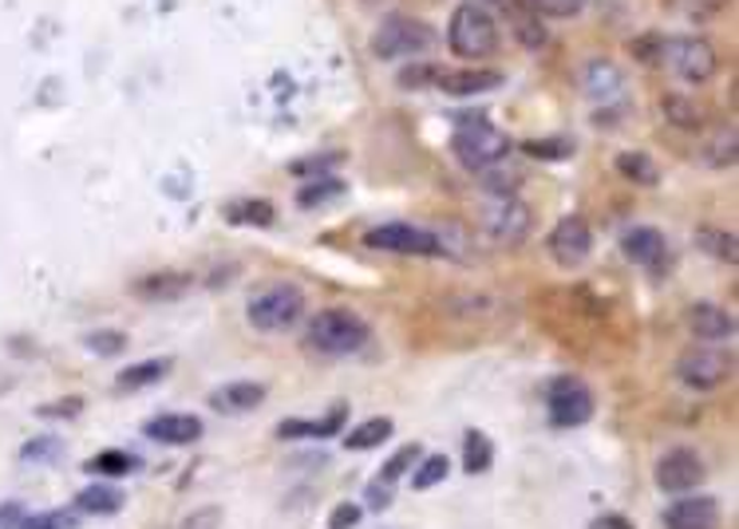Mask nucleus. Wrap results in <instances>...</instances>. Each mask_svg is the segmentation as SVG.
<instances>
[{
	"label": "nucleus",
	"mask_w": 739,
	"mask_h": 529,
	"mask_svg": "<svg viewBox=\"0 0 739 529\" xmlns=\"http://www.w3.org/2000/svg\"><path fill=\"white\" fill-rule=\"evenodd\" d=\"M246 316L257 333H285L305 316V293L296 284H269L249 301Z\"/></svg>",
	"instance_id": "obj_4"
},
{
	"label": "nucleus",
	"mask_w": 739,
	"mask_h": 529,
	"mask_svg": "<svg viewBox=\"0 0 739 529\" xmlns=\"http://www.w3.org/2000/svg\"><path fill=\"white\" fill-rule=\"evenodd\" d=\"M340 423H345V407H340V412H333L328 419H321V423L289 419V423H281V427H277V435H281V439H309V435H316V439H328V435L340 431Z\"/></svg>",
	"instance_id": "obj_26"
},
{
	"label": "nucleus",
	"mask_w": 739,
	"mask_h": 529,
	"mask_svg": "<svg viewBox=\"0 0 739 529\" xmlns=\"http://www.w3.org/2000/svg\"><path fill=\"white\" fill-rule=\"evenodd\" d=\"M447 48L459 59H491L499 52V24L483 4H459L447 24Z\"/></svg>",
	"instance_id": "obj_2"
},
{
	"label": "nucleus",
	"mask_w": 739,
	"mask_h": 529,
	"mask_svg": "<svg viewBox=\"0 0 739 529\" xmlns=\"http://www.w3.org/2000/svg\"><path fill=\"white\" fill-rule=\"evenodd\" d=\"M392 431H395L392 419H368V423H360L356 431L345 435V447L348 451H372V447L392 439Z\"/></svg>",
	"instance_id": "obj_28"
},
{
	"label": "nucleus",
	"mask_w": 739,
	"mask_h": 529,
	"mask_svg": "<svg viewBox=\"0 0 739 529\" xmlns=\"http://www.w3.org/2000/svg\"><path fill=\"white\" fill-rule=\"evenodd\" d=\"M348 194V187L340 182V178H316L313 187H305L301 194H296V202L305 210H313V206H325V202H336V198H345Z\"/></svg>",
	"instance_id": "obj_32"
},
{
	"label": "nucleus",
	"mask_w": 739,
	"mask_h": 529,
	"mask_svg": "<svg viewBox=\"0 0 739 529\" xmlns=\"http://www.w3.org/2000/svg\"><path fill=\"white\" fill-rule=\"evenodd\" d=\"M720 521V502L708 494H692L664 510V529H716Z\"/></svg>",
	"instance_id": "obj_16"
},
{
	"label": "nucleus",
	"mask_w": 739,
	"mask_h": 529,
	"mask_svg": "<svg viewBox=\"0 0 739 529\" xmlns=\"http://www.w3.org/2000/svg\"><path fill=\"white\" fill-rule=\"evenodd\" d=\"M439 71L444 68H432V64H415V68L400 71V88H427V83H439Z\"/></svg>",
	"instance_id": "obj_41"
},
{
	"label": "nucleus",
	"mask_w": 739,
	"mask_h": 529,
	"mask_svg": "<svg viewBox=\"0 0 739 529\" xmlns=\"http://www.w3.org/2000/svg\"><path fill=\"white\" fill-rule=\"evenodd\" d=\"M617 175L632 187H657L661 182V167H657V158L645 155V150H622L617 155Z\"/></svg>",
	"instance_id": "obj_23"
},
{
	"label": "nucleus",
	"mask_w": 739,
	"mask_h": 529,
	"mask_svg": "<svg viewBox=\"0 0 739 529\" xmlns=\"http://www.w3.org/2000/svg\"><path fill=\"white\" fill-rule=\"evenodd\" d=\"M365 241L372 249H384V254L439 257V237H435V229L412 226V222H388V226H376V229H368Z\"/></svg>",
	"instance_id": "obj_9"
},
{
	"label": "nucleus",
	"mask_w": 739,
	"mask_h": 529,
	"mask_svg": "<svg viewBox=\"0 0 739 529\" xmlns=\"http://www.w3.org/2000/svg\"><path fill=\"white\" fill-rule=\"evenodd\" d=\"M736 363L731 356L716 352V348H696V352H684L681 363H676V380L688 387V392H716L731 380Z\"/></svg>",
	"instance_id": "obj_10"
},
{
	"label": "nucleus",
	"mask_w": 739,
	"mask_h": 529,
	"mask_svg": "<svg viewBox=\"0 0 739 529\" xmlns=\"http://www.w3.org/2000/svg\"><path fill=\"white\" fill-rule=\"evenodd\" d=\"M661 64L681 79V83H708L720 68L716 48L701 36H669L661 44Z\"/></svg>",
	"instance_id": "obj_5"
},
{
	"label": "nucleus",
	"mask_w": 739,
	"mask_h": 529,
	"mask_svg": "<svg viewBox=\"0 0 739 529\" xmlns=\"http://www.w3.org/2000/svg\"><path fill=\"white\" fill-rule=\"evenodd\" d=\"M88 348H96V352H119V348H123V336L119 333H96V336H88Z\"/></svg>",
	"instance_id": "obj_46"
},
{
	"label": "nucleus",
	"mask_w": 739,
	"mask_h": 529,
	"mask_svg": "<svg viewBox=\"0 0 739 529\" xmlns=\"http://www.w3.org/2000/svg\"><path fill=\"white\" fill-rule=\"evenodd\" d=\"M187 289H190L187 273H150L135 281V293L143 301H178V296H187Z\"/></svg>",
	"instance_id": "obj_22"
},
{
	"label": "nucleus",
	"mask_w": 739,
	"mask_h": 529,
	"mask_svg": "<svg viewBox=\"0 0 739 529\" xmlns=\"http://www.w3.org/2000/svg\"><path fill=\"white\" fill-rule=\"evenodd\" d=\"M550 257L558 264H566V269H578V264H585L590 261V254H593V229H590V222H585L582 214H570V217H562L558 226L550 229Z\"/></svg>",
	"instance_id": "obj_13"
},
{
	"label": "nucleus",
	"mask_w": 739,
	"mask_h": 529,
	"mask_svg": "<svg viewBox=\"0 0 739 529\" xmlns=\"http://www.w3.org/2000/svg\"><path fill=\"white\" fill-rule=\"evenodd\" d=\"M64 451L59 447V439L56 435H44V439H32V442H24V462H48V459H56V454Z\"/></svg>",
	"instance_id": "obj_40"
},
{
	"label": "nucleus",
	"mask_w": 739,
	"mask_h": 529,
	"mask_svg": "<svg viewBox=\"0 0 739 529\" xmlns=\"http://www.w3.org/2000/svg\"><path fill=\"white\" fill-rule=\"evenodd\" d=\"M731 0H672V9L681 12V16L688 20H712V16H720L724 9H728Z\"/></svg>",
	"instance_id": "obj_38"
},
{
	"label": "nucleus",
	"mask_w": 739,
	"mask_h": 529,
	"mask_svg": "<svg viewBox=\"0 0 739 529\" xmlns=\"http://www.w3.org/2000/svg\"><path fill=\"white\" fill-rule=\"evenodd\" d=\"M91 474H127V471H138V459H131V454L123 451H103L99 459L88 462Z\"/></svg>",
	"instance_id": "obj_37"
},
{
	"label": "nucleus",
	"mask_w": 739,
	"mask_h": 529,
	"mask_svg": "<svg viewBox=\"0 0 739 529\" xmlns=\"http://www.w3.org/2000/svg\"><path fill=\"white\" fill-rule=\"evenodd\" d=\"M518 182H523V175L514 167H503V162H494L491 170H483V187L491 190V194H514Z\"/></svg>",
	"instance_id": "obj_36"
},
{
	"label": "nucleus",
	"mask_w": 739,
	"mask_h": 529,
	"mask_svg": "<svg viewBox=\"0 0 739 529\" xmlns=\"http://www.w3.org/2000/svg\"><path fill=\"white\" fill-rule=\"evenodd\" d=\"M79 407H83V403H79V399L48 403V407H40V415H44V419H71V415H79Z\"/></svg>",
	"instance_id": "obj_45"
},
{
	"label": "nucleus",
	"mask_w": 739,
	"mask_h": 529,
	"mask_svg": "<svg viewBox=\"0 0 739 529\" xmlns=\"http://www.w3.org/2000/svg\"><path fill=\"white\" fill-rule=\"evenodd\" d=\"M388 502H392V486L376 479V482H372V491H368V506H376V510H384Z\"/></svg>",
	"instance_id": "obj_47"
},
{
	"label": "nucleus",
	"mask_w": 739,
	"mask_h": 529,
	"mask_svg": "<svg viewBox=\"0 0 739 529\" xmlns=\"http://www.w3.org/2000/svg\"><path fill=\"white\" fill-rule=\"evenodd\" d=\"M167 372H170V360H143V363L123 368V372L115 375V383L123 392H138V387H147V383H158Z\"/></svg>",
	"instance_id": "obj_27"
},
{
	"label": "nucleus",
	"mask_w": 739,
	"mask_h": 529,
	"mask_svg": "<svg viewBox=\"0 0 739 529\" xmlns=\"http://www.w3.org/2000/svg\"><path fill=\"white\" fill-rule=\"evenodd\" d=\"M76 510L96 514V518L119 514L123 510V491H115V486H83V491L76 494Z\"/></svg>",
	"instance_id": "obj_25"
},
{
	"label": "nucleus",
	"mask_w": 739,
	"mask_h": 529,
	"mask_svg": "<svg viewBox=\"0 0 739 529\" xmlns=\"http://www.w3.org/2000/svg\"><path fill=\"white\" fill-rule=\"evenodd\" d=\"M147 439L167 442V447H187V442L202 439V419H198V415H182V412L155 415V419L147 423Z\"/></svg>",
	"instance_id": "obj_17"
},
{
	"label": "nucleus",
	"mask_w": 739,
	"mask_h": 529,
	"mask_svg": "<svg viewBox=\"0 0 739 529\" xmlns=\"http://www.w3.org/2000/svg\"><path fill=\"white\" fill-rule=\"evenodd\" d=\"M593 529H629V526H625V521H622V514H605V518L597 521V526H593Z\"/></svg>",
	"instance_id": "obj_48"
},
{
	"label": "nucleus",
	"mask_w": 739,
	"mask_h": 529,
	"mask_svg": "<svg viewBox=\"0 0 739 529\" xmlns=\"http://www.w3.org/2000/svg\"><path fill=\"white\" fill-rule=\"evenodd\" d=\"M546 415L553 427H585L593 419V395L578 375H558L546 387Z\"/></svg>",
	"instance_id": "obj_8"
},
{
	"label": "nucleus",
	"mask_w": 739,
	"mask_h": 529,
	"mask_svg": "<svg viewBox=\"0 0 739 529\" xmlns=\"http://www.w3.org/2000/svg\"><path fill=\"white\" fill-rule=\"evenodd\" d=\"M503 83L499 71H439V83L447 95H483V91H494Z\"/></svg>",
	"instance_id": "obj_19"
},
{
	"label": "nucleus",
	"mask_w": 739,
	"mask_h": 529,
	"mask_svg": "<svg viewBox=\"0 0 739 529\" xmlns=\"http://www.w3.org/2000/svg\"><path fill=\"white\" fill-rule=\"evenodd\" d=\"M340 155H321V158H296L289 175H325V167H336Z\"/></svg>",
	"instance_id": "obj_43"
},
{
	"label": "nucleus",
	"mask_w": 739,
	"mask_h": 529,
	"mask_svg": "<svg viewBox=\"0 0 739 529\" xmlns=\"http://www.w3.org/2000/svg\"><path fill=\"white\" fill-rule=\"evenodd\" d=\"M229 222H246V226H273V206L266 198H246V202H234L226 210Z\"/></svg>",
	"instance_id": "obj_31"
},
{
	"label": "nucleus",
	"mask_w": 739,
	"mask_h": 529,
	"mask_svg": "<svg viewBox=\"0 0 739 529\" xmlns=\"http://www.w3.org/2000/svg\"><path fill=\"white\" fill-rule=\"evenodd\" d=\"M526 155L534 158H566L573 155V143L562 135H553V138H538V143H526Z\"/></svg>",
	"instance_id": "obj_39"
},
{
	"label": "nucleus",
	"mask_w": 739,
	"mask_h": 529,
	"mask_svg": "<svg viewBox=\"0 0 739 529\" xmlns=\"http://www.w3.org/2000/svg\"><path fill=\"white\" fill-rule=\"evenodd\" d=\"M582 91L597 103L602 111H625L629 108V83H625L622 68L609 59H590L582 68Z\"/></svg>",
	"instance_id": "obj_12"
},
{
	"label": "nucleus",
	"mask_w": 739,
	"mask_h": 529,
	"mask_svg": "<svg viewBox=\"0 0 739 529\" xmlns=\"http://www.w3.org/2000/svg\"><path fill=\"white\" fill-rule=\"evenodd\" d=\"M451 155L459 158L471 175L474 170L483 175L494 162H506V155H511V135H506L503 127L486 123V119H467L451 135Z\"/></svg>",
	"instance_id": "obj_1"
},
{
	"label": "nucleus",
	"mask_w": 739,
	"mask_h": 529,
	"mask_svg": "<svg viewBox=\"0 0 739 529\" xmlns=\"http://www.w3.org/2000/svg\"><path fill=\"white\" fill-rule=\"evenodd\" d=\"M523 4L538 20H570V16H582L585 9V0H523Z\"/></svg>",
	"instance_id": "obj_33"
},
{
	"label": "nucleus",
	"mask_w": 739,
	"mask_h": 529,
	"mask_svg": "<svg viewBox=\"0 0 739 529\" xmlns=\"http://www.w3.org/2000/svg\"><path fill=\"white\" fill-rule=\"evenodd\" d=\"M479 222H483V234L491 237L494 246H523L534 226V214L514 194H494L483 206V214H479Z\"/></svg>",
	"instance_id": "obj_7"
},
{
	"label": "nucleus",
	"mask_w": 739,
	"mask_h": 529,
	"mask_svg": "<svg viewBox=\"0 0 739 529\" xmlns=\"http://www.w3.org/2000/svg\"><path fill=\"white\" fill-rule=\"evenodd\" d=\"M365 344H368V324L352 308H325L309 324V348H316L321 356H352Z\"/></svg>",
	"instance_id": "obj_3"
},
{
	"label": "nucleus",
	"mask_w": 739,
	"mask_h": 529,
	"mask_svg": "<svg viewBox=\"0 0 739 529\" xmlns=\"http://www.w3.org/2000/svg\"><path fill=\"white\" fill-rule=\"evenodd\" d=\"M704 479H708V466L688 447H672L657 462V486L664 494H692L696 486H704Z\"/></svg>",
	"instance_id": "obj_11"
},
{
	"label": "nucleus",
	"mask_w": 739,
	"mask_h": 529,
	"mask_svg": "<svg viewBox=\"0 0 739 529\" xmlns=\"http://www.w3.org/2000/svg\"><path fill=\"white\" fill-rule=\"evenodd\" d=\"M491 454H494V447H491V439H486L483 431H467V459H463L467 471H471V474L491 471Z\"/></svg>",
	"instance_id": "obj_34"
},
{
	"label": "nucleus",
	"mask_w": 739,
	"mask_h": 529,
	"mask_svg": "<svg viewBox=\"0 0 739 529\" xmlns=\"http://www.w3.org/2000/svg\"><path fill=\"white\" fill-rule=\"evenodd\" d=\"M739 158V138H736V123H724L716 127L708 138H704V162L712 170H731Z\"/></svg>",
	"instance_id": "obj_21"
},
{
	"label": "nucleus",
	"mask_w": 739,
	"mask_h": 529,
	"mask_svg": "<svg viewBox=\"0 0 739 529\" xmlns=\"http://www.w3.org/2000/svg\"><path fill=\"white\" fill-rule=\"evenodd\" d=\"M0 529H64V514H29L20 506H9L0 514Z\"/></svg>",
	"instance_id": "obj_30"
},
{
	"label": "nucleus",
	"mask_w": 739,
	"mask_h": 529,
	"mask_svg": "<svg viewBox=\"0 0 739 529\" xmlns=\"http://www.w3.org/2000/svg\"><path fill=\"white\" fill-rule=\"evenodd\" d=\"M622 249L632 257V264H641V269H649V273H669L672 249H669V241H664L661 229H652V226L625 229Z\"/></svg>",
	"instance_id": "obj_14"
},
{
	"label": "nucleus",
	"mask_w": 739,
	"mask_h": 529,
	"mask_svg": "<svg viewBox=\"0 0 739 529\" xmlns=\"http://www.w3.org/2000/svg\"><path fill=\"white\" fill-rule=\"evenodd\" d=\"M447 471H451L447 454H427V459L419 462V471L412 474V486L415 491H432V486H439V482L447 479Z\"/></svg>",
	"instance_id": "obj_35"
},
{
	"label": "nucleus",
	"mask_w": 739,
	"mask_h": 529,
	"mask_svg": "<svg viewBox=\"0 0 739 529\" xmlns=\"http://www.w3.org/2000/svg\"><path fill=\"white\" fill-rule=\"evenodd\" d=\"M661 111H664V119H669L672 127H681V131H701L704 127L701 103H692V99L681 95V91H669V95L661 99Z\"/></svg>",
	"instance_id": "obj_24"
},
{
	"label": "nucleus",
	"mask_w": 739,
	"mask_h": 529,
	"mask_svg": "<svg viewBox=\"0 0 739 529\" xmlns=\"http://www.w3.org/2000/svg\"><path fill=\"white\" fill-rule=\"evenodd\" d=\"M696 241H701V249H704V254H712V257H716V261H724V264H736L739 246H736V234H731V229L704 226L701 234H696Z\"/></svg>",
	"instance_id": "obj_29"
},
{
	"label": "nucleus",
	"mask_w": 739,
	"mask_h": 529,
	"mask_svg": "<svg viewBox=\"0 0 739 529\" xmlns=\"http://www.w3.org/2000/svg\"><path fill=\"white\" fill-rule=\"evenodd\" d=\"M439 44L432 24L412 16H388L372 36V52L380 59H404V56H424Z\"/></svg>",
	"instance_id": "obj_6"
},
{
	"label": "nucleus",
	"mask_w": 739,
	"mask_h": 529,
	"mask_svg": "<svg viewBox=\"0 0 739 529\" xmlns=\"http://www.w3.org/2000/svg\"><path fill=\"white\" fill-rule=\"evenodd\" d=\"M328 526H333V529H352V526H360V506H352V502L336 506L333 518H328Z\"/></svg>",
	"instance_id": "obj_44"
},
{
	"label": "nucleus",
	"mask_w": 739,
	"mask_h": 529,
	"mask_svg": "<svg viewBox=\"0 0 739 529\" xmlns=\"http://www.w3.org/2000/svg\"><path fill=\"white\" fill-rule=\"evenodd\" d=\"M415 454H419V447H404V451H395V459L388 462L384 471H380V482H388V486H392V482L400 479V474H404L407 466L415 462Z\"/></svg>",
	"instance_id": "obj_42"
},
{
	"label": "nucleus",
	"mask_w": 739,
	"mask_h": 529,
	"mask_svg": "<svg viewBox=\"0 0 739 529\" xmlns=\"http://www.w3.org/2000/svg\"><path fill=\"white\" fill-rule=\"evenodd\" d=\"M506 20H511V32L518 36V44L530 52L546 48V24L526 9L523 0H506Z\"/></svg>",
	"instance_id": "obj_20"
},
{
	"label": "nucleus",
	"mask_w": 739,
	"mask_h": 529,
	"mask_svg": "<svg viewBox=\"0 0 739 529\" xmlns=\"http://www.w3.org/2000/svg\"><path fill=\"white\" fill-rule=\"evenodd\" d=\"M684 324L704 344H720L736 336V316L728 308H720V304H692L688 313H684Z\"/></svg>",
	"instance_id": "obj_15"
},
{
	"label": "nucleus",
	"mask_w": 739,
	"mask_h": 529,
	"mask_svg": "<svg viewBox=\"0 0 739 529\" xmlns=\"http://www.w3.org/2000/svg\"><path fill=\"white\" fill-rule=\"evenodd\" d=\"M261 399H266V387H261V383L237 380V383H226V387H217V392L210 395V407L222 415H237V412L257 407Z\"/></svg>",
	"instance_id": "obj_18"
}]
</instances>
